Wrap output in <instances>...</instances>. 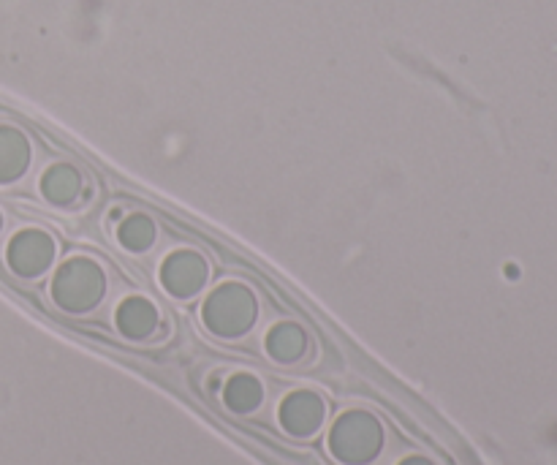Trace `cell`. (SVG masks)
<instances>
[{
    "instance_id": "obj_8",
    "label": "cell",
    "mask_w": 557,
    "mask_h": 465,
    "mask_svg": "<svg viewBox=\"0 0 557 465\" xmlns=\"http://www.w3.org/2000/svg\"><path fill=\"white\" fill-rule=\"evenodd\" d=\"M33 147L20 128L0 126V185L17 183L28 172Z\"/></svg>"
},
{
    "instance_id": "obj_7",
    "label": "cell",
    "mask_w": 557,
    "mask_h": 465,
    "mask_svg": "<svg viewBox=\"0 0 557 465\" xmlns=\"http://www.w3.org/2000/svg\"><path fill=\"white\" fill-rule=\"evenodd\" d=\"M41 196L47 199L49 204H55V207H71V204H77L85 194V180H82V172H79L74 164H66V161H60V164H52L41 175Z\"/></svg>"
},
{
    "instance_id": "obj_9",
    "label": "cell",
    "mask_w": 557,
    "mask_h": 465,
    "mask_svg": "<svg viewBox=\"0 0 557 465\" xmlns=\"http://www.w3.org/2000/svg\"><path fill=\"white\" fill-rule=\"evenodd\" d=\"M158 308L145 297H128L117 308V327L125 338L142 340L158 330Z\"/></svg>"
},
{
    "instance_id": "obj_11",
    "label": "cell",
    "mask_w": 557,
    "mask_h": 465,
    "mask_svg": "<svg viewBox=\"0 0 557 465\" xmlns=\"http://www.w3.org/2000/svg\"><path fill=\"white\" fill-rule=\"evenodd\" d=\"M223 398H226V406H229L231 411H237V414H253V411L261 406V400H264V389H261L259 378L240 373V376H234L229 384H226Z\"/></svg>"
},
{
    "instance_id": "obj_10",
    "label": "cell",
    "mask_w": 557,
    "mask_h": 465,
    "mask_svg": "<svg viewBox=\"0 0 557 465\" xmlns=\"http://www.w3.org/2000/svg\"><path fill=\"white\" fill-rule=\"evenodd\" d=\"M267 351L272 359L291 365L308 351V335L297 324H278L267 332Z\"/></svg>"
},
{
    "instance_id": "obj_13",
    "label": "cell",
    "mask_w": 557,
    "mask_h": 465,
    "mask_svg": "<svg viewBox=\"0 0 557 465\" xmlns=\"http://www.w3.org/2000/svg\"><path fill=\"white\" fill-rule=\"evenodd\" d=\"M400 465H430L427 460H422V457H411V460H405V463Z\"/></svg>"
},
{
    "instance_id": "obj_14",
    "label": "cell",
    "mask_w": 557,
    "mask_h": 465,
    "mask_svg": "<svg viewBox=\"0 0 557 465\" xmlns=\"http://www.w3.org/2000/svg\"><path fill=\"white\" fill-rule=\"evenodd\" d=\"M0 232H3V213H0Z\"/></svg>"
},
{
    "instance_id": "obj_12",
    "label": "cell",
    "mask_w": 557,
    "mask_h": 465,
    "mask_svg": "<svg viewBox=\"0 0 557 465\" xmlns=\"http://www.w3.org/2000/svg\"><path fill=\"white\" fill-rule=\"evenodd\" d=\"M120 243L128 248V251H147L150 245L155 243V223L147 218V215H131L120 223Z\"/></svg>"
},
{
    "instance_id": "obj_1",
    "label": "cell",
    "mask_w": 557,
    "mask_h": 465,
    "mask_svg": "<svg viewBox=\"0 0 557 465\" xmlns=\"http://www.w3.org/2000/svg\"><path fill=\"white\" fill-rule=\"evenodd\" d=\"M52 300L66 313H87L101 305L106 294L104 267L90 256H74L60 264L52 278Z\"/></svg>"
},
{
    "instance_id": "obj_6",
    "label": "cell",
    "mask_w": 557,
    "mask_h": 465,
    "mask_svg": "<svg viewBox=\"0 0 557 465\" xmlns=\"http://www.w3.org/2000/svg\"><path fill=\"white\" fill-rule=\"evenodd\" d=\"M327 419V403L316 392H291L280 403V425L297 438L316 436Z\"/></svg>"
},
{
    "instance_id": "obj_5",
    "label": "cell",
    "mask_w": 557,
    "mask_h": 465,
    "mask_svg": "<svg viewBox=\"0 0 557 465\" xmlns=\"http://www.w3.org/2000/svg\"><path fill=\"white\" fill-rule=\"evenodd\" d=\"M207 281H210V264L193 248H180V251L169 253L164 267H161L164 289L180 300L196 297L207 286Z\"/></svg>"
},
{
    "instance_id": "obj_2",
    "label": "cell",
    "mask_w": 557,
    "mask_h": 465,
    "mask_svg": "<svg viewBox=\"0 0 557 465\" xmlns=\"http://www.w3.org/2000/svg\"><path fill=\"white\" fill-rule=\"evenodd\" d=\"M202 319L207 330L218 338H242L259 319L256 294L245 283H221L204 300Z\"/></svg>"
},
{
    "instance_id": "obj_4",
    "label": "cell",
    "mask_w": 557,
    "mask_h": 465,
    "mask_svg": "<svg viewBox=\"0 0 557 465\" xmlns=\"http://www.w3.org/2000/svg\"><path fill=\"white\" fill-rule=\"evenodd\" d=\"M58 253V243L47 229H22L9 240L6 245V262H9L11 272L20 278H39L52 267Z\"/></svg>"
},
{
    "instance_id": "obj_3",
    "label": "cell",
    "mask_w": 557,
    "mask_h": 465,
    "mask_svg": "<svg viewBox=\"0 0 557 465\" xmlns=\"http://www.w3.org/2000/svg\"><path fill=\"white\" fill-rule=\"evenodd\" d=\"M384 446V427L367 411H348L329 433V452L346 465H365Z\"/></svg>"
}]
</instances>
